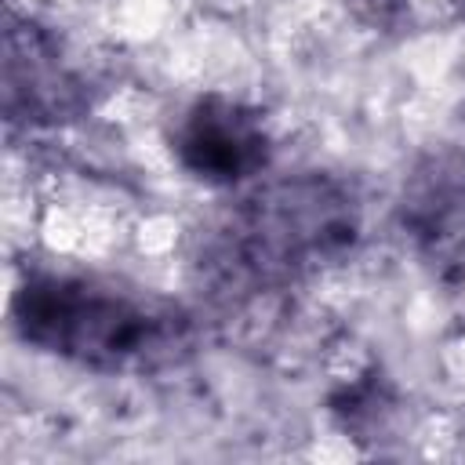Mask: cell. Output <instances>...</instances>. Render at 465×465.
<instances>
[{
  "label": "cell",
  "instance_id": "3",
  "mask_svg": "<svg viewBox=\"0 0 465 465\" xmlns=\"http://www.w3.org/2000/svg\"><path fill=\"white\" fill-rule=\"evenodd\" d=\"M171 153L196 182L232 189L269 167L272 138L258 109L211 91L182 109L171 131Z\"/></svg>",
  "mask_w": 465,
  "mask_h": 465
},
{
  "label": "cell",
  "instance_id": "5",
  "mask_svg": "<svg viewBox=\"0 0 465 465\" xmlns=\"http://www.w3.org/2000/svg\"><path fill=\"white\" fill-rule=\"evenodd\" d=\"M400 225L414 254L443 280H465V163L425 160L400 200Z\"/></svg>",
  "mask_w": 465,
  "mask_h": 465
},
{
  "label": "cell",
  "instance_id": "2",
  "mask_svg": "<svg viewBox=\"0 0 465 465\" xmlns=\"http://www.w3.org/2000/svg\"><path fill=\"white\" fill-rule=\"evenodd\" d=\"M11 323L36 352L98 374L160 371L193 349V323L174 302L94 272H29Z\"/></svg>",
  "mask_w": 465,
  "mask_h": 465
},
{
  "label": "cell",
  "instance_id": "4",
  "mask_svg": "<svg viewBox=\"0 0 465 465\" xmlns=\"http://www.w3.org/2000/svg\"><path fill=\"white\" fill-rule=\"evenodd\" d=\"M87 105L80 73L62 44L36 22H7L4 33V109L7 120L58 124Z\"/></svg>",
  "mask_w": 465,
  "mask_h": 465
},
{
  "label": "cell",
  "instance_id": "1",
  "mask_svg": "<svg viewBox=\"0 0 465 465\" xmlns=\"http://www.w3.org/2000/svg\"><path fill=\"white\" fill-rule=\"evenodd\" d=\"M360 193L327 171H294L243 193L207 225L196 247V276L218 298L283 291L360 243Z\"/></svg>",
  "mask_w": 465,
  "mask_h": 465
}]
</instances>
